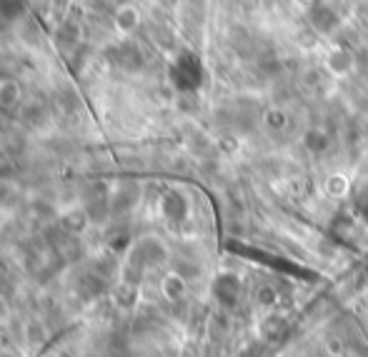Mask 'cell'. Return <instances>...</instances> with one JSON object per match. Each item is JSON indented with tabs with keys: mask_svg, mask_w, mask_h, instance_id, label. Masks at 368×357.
Returning <instances> with one entry per match:
<instances>
[{
	"mask_svg": "<svg viewBox=\"0 0 368 357\" xmlns=\"http://www.w3.org/2000/svg\"><path fill=\"white\" fill-rule=\"evenodd\" d=\"M171 78L176 83V88L180 90H196L201 86V62H198L196 55H190V53H183V55L176 60L171 70Z\"/></svg>",
	"mask_w": 368,
	"mask_h": 357,
	"instance_id": "obj_1",
	"label": "cell"
}]
</instances>
